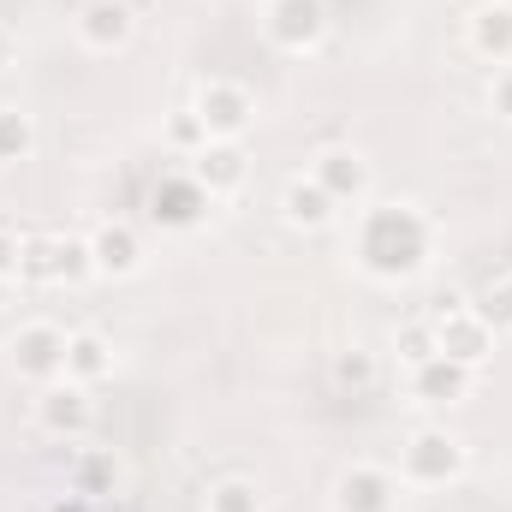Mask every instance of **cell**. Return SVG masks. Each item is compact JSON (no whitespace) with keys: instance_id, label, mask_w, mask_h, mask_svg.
<instances>
[{"instance_id":"cell-1","label":"cell","mask_w":512,"mask_h":512,"mask_svg":"<svg viewBox=\"0 0 512 512\" xmlns=\"http://www.w3.org/2000/svg\"><path fill=\"white\" fill-rule=\"evenodd\" d=\"M429 245H435V227H429V215L411 209V203H382V209H370V215H364V233H358L364 268L382 274V280L417 274V268L429 262Z\"/></svg>"},{"instance_id":"cell-2","label":"cell","mask_w":512,"mask_h":512,"mask_svg":"<svg viewBox=\"0 0 512 512\" xmlns=\"http://www.w3.org/2000/svg\"><path fill=\"white\" fill-rule=\"evenodd\" d=\"M399 477L411 489H447L465 477V441L447 435V429H417L405 447H399Z\"/></svg>"},{"instance_id":"cell-3","label":"cell","mask_w":512,"mask_h":512,"mask_svg":"<svg viewBox=\"0 0 512 512\" xmlns=\"http://www.w3.org/2000/svg\"><path fill=\"white\" fill-rule=\"evenodd\" d=\"M6 358H12V370H18L24 382L48 387V382L66 376V334H60L54 322H24V328L12 334Z\"/></svg>"},{"instance_id":"cell-4","label":"cell","mask_w":512,"mask_h":512,"mask_svg":"<svg viewBox=\"0 0 512 512\" xmlns=\"http://www.w3.org/2000/svg\"><path fill=\"white\" fill-rule=\"evenodd\" d=\"M197 120L209 126V137H227V143H239L245 131L256 126V102L245 84H233V78H209L203 90H197Z\"/></svg>"},{"instance_id":"cell-5","label":"cell","mask_w":512,"mask_h":512,"mask_svg":"<svg viewBox=\"0 0 512 512\" xmlns=\"http://www.w3.org/2000/svg\"><path fill=\"white\" fill-rule=\"evenodd\" d=\"M429 322H435V352H441V358H459V364H471V370H483V364L495 358V328L477 316V304H459V310L429 316Z\"/></svg>"},{"instance_id":"cell-6","label":"cell","mask_w":512,"mask_h":512,"mask_svg":"<svg viewBox=\"0 0 512 512\" xmlns=\"http://www.w3.org/2000/svg\"><path fill=\"white\" fill-rule=\"evenodd\" d=\"M268 36H274V48H286V54L322 48V36H328L322 0H268Z\"/></svg>"},{"instance_id":"cell-7","label":"cell","mask_w":512,"mask_h":512,"mask_svg":"<svg viewBox=\"0 0 512 512\" xmlns=\"http://www.w3.org/2000/svg\"><path fill=\"white\" fill-rule=\"evenodd\" d=\"M36 423L48 429V435H66V441H78L90 423H96V405H90V387L84 382H48L42 387V399H36Z\"/></svg>"},{"instance_id":"cell-8","label":"cell","mask_w":512,"mask_h":512,"mask_svg":"<svg viewBox=\"0 0 512 512\" xmlns=\"http://www.w3.org/2000/svg\"><path fill=\"white\" fill-rule=\"evenodd\" d=\"M191 179L209 191V197H233L245 179H251V155L245 143H227V137H209L197 155H191Z\"/></svg>"},{"instance_id":"cell-9","label":"cell","mask_w":512,"mask_h":512,"mask_svg":"<svg viewBox=\"0 0 512 512\" xmlns=\"http://www.w3.org/2000/svg\"><path fill=\"white\" fill-rule=\"evenodd\" d=\"M399 501V477L382 465H352L334 477V512H393Z\"/></svg>"},{"instance_id":"cell-10","label":"cell","mask_w":512,"mask_h":512,"mask_svg":"<svg viewBox=\"0 0 512 512\" xmlns=\"http://www.w3.org/2000/svg\"><path fill=\"white\" fill-rule=\"evenodd\" d=\"M310 179H316L340 209L370 197V161H364L358 149H322V155H316V167H310Z\"/></svg>"},{"instance_id":"cell-11","label":"cell","mask_w":512,"mask_h":512,"mask_svg":"<svg viewBox=\"0 0 512 512\" xmlns=\"http://www.w3.org/2000/svg\"><path fill=\"white\" fill-rule=\"evenodd\" d=\"M471 387H477V370L459 364V358H441V352L411 370V393L423 405H459V399H471Z\"/></svg>"},{"instance_id":"cell-12","label":"cell","mask_w":512,"mask_h":512,"mask_svg":"<svg viewBox=\"0 0 512 512\" xmlns=\"http://www.w3.org/2000/svg\"><path fill=\"white\" fill-rule=\"evenodd\" d=\"M209 203H215V197H209L191 173H167V179L155 185V197H149V215H155L161 227H197Z\"/></svg>"},{"instance_id":"cell-13","label":"cell","mask_w":512,"mask_h":512,"mask_svg":"<svg viewBox=\"0 0 512 512\" xmlns=\"http://www.w3.org/2000/svg\"><path fill=\"white\" fill-rule=\"evenodd\" d=\"M90 256H96V274L126 280V274L143 268V239H137L131 221H102V227L90 233Z\"/></svg>"},{"instance_id":"cell-14","label":"cell","mask_w":512,"mask_h":512,"mask_svg":"<svg viewBox=\"0 0 512 512\" xmlns=\"http://www.w3.org/2000/svg\"><path fill=\"white\" fill-rule=\"evenodd\" d=\"M78 42L96 48V54H114L131 42V6L126 0H90L78 12Z\"/></svg>"},{"instance_id":"cell-15","label":"cell","mask_w":512,"mask_h":512,"mask_svg":"<svg viewBox=\"0 0 512 512\" xmlns=\"http://www.w3.org/2000/svg\"><path fill=\"white\" fill-rule=\"evenodd\" d=\"M471 48L489 66H512V6L507 0H489V6L471 12Z\"/></svg>"},{"instance_id":"cell-16","label":"cell","mask_w":512,"mask_h":512,"mask_svg":"<svg viewBox=\"0 0 512 512\" xmlns=\"http://www.w3.org/2000/svg\"><path fill=\"white\" fill-rule=\"evenodd\" d=\"M280 215H286L292 227H304V233H322V227L340 215V203H334L316 179H292V185L280 191Z\"/></svg>"},{"instance_id":"cell-17","label":"cell","mask_w":512,"mask_h":512,"mask_svg":"<svg viewBox=\"0 0 512 512\" xmlns=\"http://www.w3.org/2000/svg\"><path fill=\"white\" fill-rule=\"evenodd\" d=\"M114 376V346L102 340V334H90V328H78V334H66V382H108Z\"/></svg>"},{"instance_id":"cell-18","label":"cell","mask_w":512,"mask_h":512,"mask_svg":"<svg viewBox=\"0 0 512 512\" xmlns=\"http://www.w3.org/2000/svg\"><path fill=\"white\" fill-rule=\"evenodd\" d=\"M36 149V120L24 108H0V161H30Z\"/></svg>"},{"instance_id":"cell-19","label":"cell","mask_w":512,"mask_h":512,"mask_svg":"<svg viewBox=\"0 0 512 512\" xmlns=\"http://www.w3.org/2000/svg\"><path fill=\"white\" fill-rule=\"evenodd\" d=\"M96 274V256H90V239H54V280L78 286Z\"/></svg>"},{"instance_id":"cell-20","label":"cell","mask_w":512,"mask_h":512,"mask_svg":"<svg viewBox=\"0 0 512 512\" xmlns=\"http://www.w3.org/2000/svg\"><path fill=\"white\" fill-rule=\"evenodd\" d=\"M477 316H483V322H489L495 334H512V274H501V280H489V292H483Z\"/></svg>"},{"instance_id":"cell-21","label":"cell","mask_w":512,"mask_h":512,"mask_svg":"<svg viewBox=\"0 0 512 512\" xmlns=\"http://www.w3.org/2000/svg\"><path fill=\"white\" fill-rule=\"evenodd\" d=\"M18 280H54V239L30 233L24 251H18Z\"/></svg>"},{"instance_id":"cell-22","label":"cell","mask_w":512,"mask_h":512,"mask_svg":"<svg viewBox=\"0 0 512 512\" xmlns=\"http://www.w3.org/2000/svg\"><path fill=\"white\" fill-rule=\"evenodd\" d=\"M399 358L417 370V364H429L435 358V322H405L399 328Z\"/></svg>"},{"instance_id":"cell-23","label":"cell","mask_w":512,"mask_h":512,"mask_svg":"<svg viewBox=\"0 0 512 512\" xmlns=\"http://www.w3.org/2000/svg\"><path fill=\"white\" fill-rule=\"evenodd\" d=\"M167 143H173L179 155H197V149L209 143V126L197 120V108H185V114H173V120H167Z\"/></svg>"},{"instance_id":"cell-24","label":"cell","mask_w":512,"mask_h":512,"mask_svg":"<svg viewBox=\"0 0 512 512\" xmlns=\"http://www.w3.org/2000/svg\"><path fill=\"white\" fill-rule=\"evenodd\" d=\"M209 512H262V495H256V483H215Z\"/></svg>"},{"instance_id":"cell-25","label":"cell","mask_w":512,"mask_h":512,"mask_svg":"<svg viewBox=\"0 0 512 512\" xmlns=\"http://www.w3.org/2000/svg\"><path fill=\"white\" fill-rule=\"evenodd\" d=\"M334 382L352 387V393H364V387L376 382V358H370V352H340V358H334Z\"/></svg>"},{"instance_id":"cell-26","label":"cell","mask_w":512,"mask_h":512,"mask_svg":"<svg viewBox=\"0 0 512 512\" xmlns=\"http://www.w3.org/2000/svg\"><path fill=\"white\" fill-rule=\"evenodd\" d=\"M72 483H78V495H96V489H108V483H114V459H102V453H90V459H78V471H72Z\"/></svg>"},{"instance_id":"cell-27","label":"cell","mask_w":512,"mask_h":512,"mask_svg":"<svg viewBox=\"0 0 512 512\" xmlns=\"http://www.w3.org/2000/svg\"><path fill=\"white\" fill-rule=\"evenodd\" d=\"M489 108L512 120V66H495V84H489Z\"/></svg>"},{"instance_id":"cell-28","label":"cell","mask_w":512,"mask_h":512,"mask_svg":"<svg viewBox=\"0 0 512 512\" xmlns=\"http://www.w3.org/2000/svg\"><path fill=\"white\" fill-rule=\"evenodd\" d=\"M18 251H24V239L12 227H0V280H18Z\"/></svg>"},{"instance_id":"cell-29","label":"cell","mask_w":512,"mask_h":512,"mask_svg":"<svg viewBox=\"0 0 512 512\" xmlns=\"http://www.w3.org/2000/svg\"><path fill=\"white\" fill-rule=\"evenodd\" d=\"M6 66H18V30L12 24H0V72Z\"/></svg>"},{"instance_id":"cell-30","label":"cell","mask_w":512,"mask_h":512,"mask_svg":"<svg viewBox=\"0 0 512 512\" xmlns=\"http://www.w3.org/2000/svg\"><path fill=\"white\" fill-rule=\"evenodd\" d=\"M12 286H18V280H0V310L12 304Z\"/></svg>"}]
</instances>
